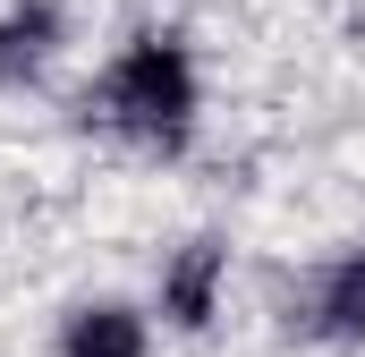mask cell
<instances>
[{
    "label": "cell",
    "instance_id": "obj_1",
    "mask_svg": "<svg viewBox=\"0 0 365 357\" xmlns=\"http://www.w3.org/2000/svg\"><path fill=\"white\" fill-rule=\"evenodd\" d=\"M110 119H119L128 136H145V145H179L187 136V119H195V69H187L179 43L145 34V43L110 69Z\"/></svg>",
    "mask_w": 365,
    "mask_h": 357
},
{
    "label": "cell",
    "instance_id": "obj_2",
    "mask_svg": "<svg viewBox=\"0 0 365 357\" xmlns=\"http://www.w3.org/2000/svg\"><path fill=\"white\" fill-rule=\"evenodd\" d=\"M68 357H145V323L128 306H86L68 323Z\"/></svg>",
    "mask_w": 365,
    "mask_h": 357
},
{
    "label": "cell",
    "instance_id": "obj_3",
    "mask_svg": "<svg viewBox=\"0 0 365 357\" xmlns=\"http://www.w3.org/2000/svg\"><path fill=\"white\" fill-rule=\"evenodd\" d=\"M212 281H221V247H187L179 272L162 281V306H170L179 323H204V315H212Z\"/></svg>",
    "mask_w": 365,
    "mask_h": 357
},
{
    "label": "cell",
    "instance_id": "obj_4",
    "mask_svg": "<svg viewBox=\"0 0 365 357\" xmlns=\"http://www.w3.org/2000/svg\"><path fill=\"white\" fill-rule=\"evenodd\" d=\"M323 315H331V332H365V264H349L340 281H331Z\"/></svg>",
    "mask_w": 365,
    "mask_h": 357
}]
</instances>
